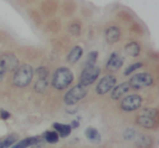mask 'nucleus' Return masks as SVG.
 I'll return each mask as SVG.
<instances>
[{
    "mask_svg": "<svg viewBox=\"0 0 159 148\" xmlns=\"http://www.w3.org/2000/svg\"><path fill=\"white\" fill-rule=\"evenodd\" d=\"M73 73L70 69L68 68H59L55 72L52 76V86L55 88L62 91V89L66 88L68 86H70L71 83L73 82Z\"/></svg>",
    "mask_w": 159,
    "mask_h": 148,
    "instance_id": "f257e3e1",
    "label": "nucleus"
},
{
    "mask_svg": "<svg viewBox=\"0 0 159 148\" xmlns=\"http://www.w3.org/2000/svg\"><path fill=\"white\" fill-rule=\"evenodd\" d=\"M13 75V84L18 87H25L32 82L34 71L33 68L29 64H23L16 69Z\"/></svg>",
    "mask_w": 159,
    "mask_h": 148,
    "instance_id": "f03ea898",
    "label": "nucleus"
},
{
    "mask_svg": "<svg viewBox=\"0 0 159 148\" xmlns=\"http://www.w3.org/2000/svg\"><path fill=\"white\" fill-rule=\"evenodd\" d=\"M87 95V88L86 86H83L81 84L75 85L74 87L70 89L64 96V102L66 105H74L77 101L82 100L85 96Z\"/></svg>",
    "mask_w": 159,
    "mask_h": 148,
    "instance_id": "7ed1b4c3",
    "label": "nucleus"
},
{
    "mask_svg": "<svg viewBox=\"0 0 159 148\" xmlns=\"http://www.w3.org/2000/svg\"><path fill=\"white\" fill-rule=\"evenodd\" d=\"M128 83L131 88L142 89L152 84V76L149 73H139V74L133 75Z\"/></svg>",
    "mask_w": 159,
    "mask_h": 148,
    "instance_id": "20e7f679",
    "label": "nucleus"
},
{
    "mask_svg": "<svg viewBox=\"0 0 159 148\" xmlns=\"http://www.w3.org/2000/svg\"><path fill=\"white\" fill-rule=\"evenodd\" d=\"M100 74V69L97 66H86L84 68L83 72L81 73V76H80V84L83 85V86H89L92 85L96 80L98 78Z\"/></svg>",
    "mask_w": 159,
    "mask_h": 148,
    "instance_id": "39448f33",
    "label": "nucleus"
},
{
    "mask_svg": "<svg viewBox=\"0 0 159 148\" xmlns=\"http://www.w3.org/2000/svg\"><path fill=\"white\" fill-rule=\"evenodd\" d=\"M156 109H145L142 114L137 117V123L146 128H154L156 125Z\"/></svg>",
    "mask_w": 159,
    "mask_h": 148,
    "instance_id": "423d86ee",
    "label": "nucleus"
},
{
    "mask_svg": "<svg viewBox=\"0 0 159 148\" xmlns=\"http://www.w3.org/2000/svg\"><path fill=\"white\" fill-rule=\"evenodd\" d=\"M116 83H117V78L116 76L111 75H106L100 80V82L98 83V85L96 86V93L98 95H105L108 92H110L113 87L116 86Z\"/></svg>",
    "mask_w": 159,
    "mask_h": 148,
    "instance_id": "0eeeda50",
    "label": "nucleus"
},
{
    "mask_svg": "<svg viewBox=\"0 0 159 148\" xmlns=\"http://www.w3.org/2000/svg\"><path fill=\"white\" fill-rule=\"evenodd\" d=\"M142 97L139 95H130L128 97H125L121 102V108L124 111H134L136 109H139L142 105Z\"/></svg>",
    "mask_w": 159,
    "mask_h": 148,
    "instance_id": "6e6552de",
    "label": "nucleus"
},
{
    "mask_svg": "<svg viewBox=\"0 0 159 148\" xmlns=\"http://www.w3.org/2000/svg\"><path fill=\"white\" fill-rule=\"evenodd\" d=\"M0 65L2 66L6 72L13 71L19 66V60L13 53H5L0 57Z\"/></svg>",
    "mask_w": 159,
    "mask_h": 148,
    "instance_id": "1a4fd4ad",
    "label": "nucleus"
},
{
    "mask_svg": "<svg viewBox=\"0 0 159 148\" xmlns=\"http://www.w3.org/2000/svg\"><path fill=\"white\" fill-rule=\"evenodd\" d=\"M122 64H123V58L118 52H113L109 58L108 62H107L106 68L111 72H115V71H118L121 68Z\"/></svg>",
    "mask_w": 159,
    "mask_h": 148,
    "instance_id": "9d476101",
    "label": "nucleus"
},
{
    "mask_svg": "<svg viewBox=\"0 0 159 148\" xmlns=\"http://www.w3.org/2000/svg\"><path fill=\"white\" fill-rule=\"evenodd\" d=\"M130 88H131V87H130V85H129L128 82L121 83L120 85H118V86H116V87H113V88H112V92H111V98H112V99H115V100L120 99V98H121L124 94L128 93Z\"/></svg>",
    "mask_w": 159,
    "mask_h": 148,
    "instance_id": "9b49d317",
    "label": "nucleus"
},
{
    "mask_svg": "<svg viewBox=\"0 0 159 148\" xmlns=\"http://www.w3.org/2000/svg\"><path fill=\"white\" fill-rule=\"evenodd\" d=\"M120 29L117 26H110L106 31V40L109 44H115L120 39Z\"/></svg>",
    "mask_w": 159,
    "mask_h": 148,
    "instance_id": "f8f14e48",
    "label": "nucleus"
},
{
    "mask_svg": "<svg viewBox=\"0 0 159 148\" xmlns=\"http://www.w3.org/2000/svg\"><path fill=\"white\" fill-rule=\"evenodd\" d=\"M83 55V48L80 46H75L72 48L70 53L68 55V62L69 63H76Z\"/></svg>",
    "mask_w": 159,
    "mask_h": 148,
    "instance_id": "ddd939ff",
    "label": "nucleus"
},
{
    "mask_svg": "<svg viewBox=\"0 0 159 148\" xmlns=\"http://www.w3.org/2000/svg\"><path fill=\"white\" fill-rule=\"evenodd\" d=\"M53 128H55L56 132L58 133V135H60L61 137H66L70 135L71 131H72V128H71L70 125H68V124H61V123H55L53 124Z\"/></svg>",
    "mask_w": 159,
    "mask_h": 148,
    "instance_id": "4468645a",
    "label": "nucleus"
},
{
    "mask_svg": "<svg viewBox=\"0 0 159 148\" xmlns=\"http://www.w3.org/2000/svg\"><path fill=\"white\" fill-rule=\"evenodd\" d=\"M40 138L38 137H29V138H25V139H22L20 143H18L16 145L14 146H11V148H27L30 146H33L35 144L39 143Z\"/></svg>",
    "mask_w": 159,
    "mask_h": 148,
    "instance_id": "2eb2a0df",
    "label": "nucleus"
},
{
    "mask_svg": "<svg viewBox=\"0 0 159 148\" xmlns=\"http://www.w3.org/2000/svg\"><path fill=\"white\" fill-rule=\"evenodd\" d=\"M85 136L87 137V139H89L93 143H99L100 141V134L97 130H95L94 128H89L85 131Z\"/></svg>",
    "mask_w": 159,
    "mask_h": 148,
    "instance_id": "dca6fc26",
    "label": "nucleus"
},
{
    "mask_svg": "<svg viewBox=\"0 0 159 148\" xmlns=\"http://www.w3.org/2000/svg\"><path fill=\"white\" fill-rule=\"evenodd\" d=\"M125 51L131 57H137L141 52V47L137 43H130L125 46Z\"/></svg>",
    "mask_w": 159,
    "mask_h": 148,
    "instance_id": "f3484780",
    "label": "nucleus"
},
{
    "mask_svg": "<svg viewBox=\"0 0 159 148\" xmlns=\"http://www.w3.org/2000/svg\"><path fill=\"white\" fill-rule=\"evenodd\" d=\"M16 141V135H10V136L6 137L3 141H0V148H9L14 144Z\"/></svg>",
    "mask_w": 159,
    "mask_h": 148,
    "instance_id": "a211bd4d",
    "label": "nucleus"
},
{
    "mask_svg": "<svg viewBox=\"0 0 159 148\" xmlns=\"http://www.w3.org/2000/svg\"><path fill=\"white\" fill-rule=\"evenodd\" d=\"M45 139H46L48 143L55 144L59 141V135H58V133L55 132V131H49V132L45 133Z\"/></svg>",
    "mask_w": 159,
    "mask_h": 148,
    "instance_id": "6ab92c4d",
    "label": "nucleus"
},
{
    "mask_svg": "<svg viewBox=\"0 0 159 148\" xmlns=\"http://www.w3.org/2000/svg\"><path fill=\"white\" fill-rule=\"evenodd\" d=\"M97 57H98V53L96 51H92L89 52V55L87 56V60L85 62V68L86 66H93L95 65V62L97 60Z\"/></svg>",
    "mask_w": 159,
    "mask_h": 148,
    "instance_id": "aec40b11",
    "label": "nucleus"
},
{
    "mask_svg": "<svg viewBox=\"0 0 159 148\" xmlns=\"http://www.w3.org/2000/svg\"><path fill=\"white\" fill-rule=\"evenodd\" d=\"M47 86H48V81L47 80H38L37 83L35 85V89L38 93H44L47 89Z\"/></svg>",
    "mask_w": 159,
    "mask_h": 148,
    "instance_id": "412c9836",
    "label": "nucleus"
},
{
    "mask_svg": "<svg viewBox=\"0 0 159 148\" xmlns=\"http://www.w3.org/2000/svg\"><path fill=\"white\" fill-rule=\"evenodd\" d=\"M36 73H37L38 78L40 80H47L48 78V75H49V71L46 66H40L36 70Z\"/></svg>",
    "mask_w": 159,
    "mask_h": 148,
    "instance_id": "4be33fe9",
    "label": "nucleus"
},
{
    "mask_svg": "<svg viewBox=\"0 0 159 148\" xmlns=\"http://www.w3.org/2000/svg\"><path fill=\"white\" fill-rule=\"evenodd\" d=\"M142 66H143V63H142V62H136V63H134V64H131L130 66L126 68L125 72H124V75H130L133 71L137 70V69L142 68Z\"/></svg>",
    "mask_w": 159,
    "mask_h": 148,
    "instance_id": "5701e85b",
    "label": "nucleus"
},
{
    "mask_svg": "<svg viewBox=\"0 0 159 148\" xmlns=\"http://www.w3.org/2000/svg\"><path fill=\"white\" fill-rule=\"evenodd\" d=\"M80 32H81V27H80V25L77 24H72L70 26V33L72 34V35L74 36H77L80 34Z\"/></svg>",
    "mask_w": 159,
    "mask_h": 148,
    "instance_id": "b1692460",
    "label": "nucleus"
},
{
    "mask_svg": "<svg viewBox=\"0 0 159 148\" xmlns=\"http://www.w3.org/2000/svg\"><path fill=\"white\" fill-rule=\"evenodd\" d=\"M134 136H135V131H133V130H126L125 131V133H124V137H125L126 139H132V138H134Z\"/></svg>",
    "mask_w": 159,
    "mask_h": 148,
    "instance_id": "393cba45",
    "label": "nucleus"
},
{
    "mask_svg": "<svg viewBox=\"0 0 159 148\" xmlns=\"http://www.w3.org/2000/svg\"><path fill=\"white\" fill-rule=\"evenodd\" d=\"M1 118H2L3 120H7V119H9L10 118V113L8 112V111H6V110H1Z\"/></svg>",
    "mask_w": 159,
    "mask_h": 148,
    "instance_id": "a878e982",
    "label": "nucleus"
},
{
    "mask_svg": "<svg viewBox=\"0 0 159 148\" xmlns=\"http://www.w3.org/2000/svg\"><path fill=\"white\" fill-rule=\"evenodd\" d=\"M5 73H6V71L3 70V68L1 65H0V82L2 81V78H3V75H5Z\"/></svg>",
    "mask_w": 159,
    "mask_h": 148,
    "instance_id": "bb28decb",
    "label": "nucleus"
},
{
    "mask_svg": "<svg viewBox=\"0 0 159 148\" xmlns=\"http://www.w3.org/2000/svg\"><path fill=\"white\" fill-rule=\"evenodd\" d=\"M71 128H76L77 126H79V123H77L76 121H72V123H71Z\"/></svg>",
    "mask_w": 159,
    "mask_h": 148,
    "instance_id": "cd10ccee",
    "label": "nucleus"
}]
</instances>
